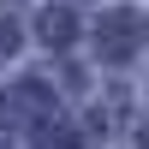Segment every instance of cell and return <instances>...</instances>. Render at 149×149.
I'll return each instance as SVG.
<instances>
[{
    "instance_id": "1",
    "label": "cell",
    "mask_w": 149,
    "mask_h": 149,
    "mask_svg": "<svg viewBox=\"0 0 149 149\" xmlns=\"http://www.w3.org/2000/svg\"><path fill=\"white\" fill-rule=\"evenodd\" d=\"M48 113H54V90H48V84H12V90L0 95V125H12V131L42 125Z\"/></svg>"
},
{
    "instance_id": "2",
    "label": "cell",
    "mask_w": 149,
    "mask_h": 149,
    "mask_svg": "<svg viewBox=\"0 0 149 149\" xmlns=\"http://www.w3.org/2000/svg\"><path fill=\"white\" fill-rule=\"evenodd\" d=\"M95 36H102L95 48H102L107 60H125L131 48H137V36H143V18L119 6V12H107V18H102V30H95Z\"/></svg>"
},
{
    "instance_id": "3",
    "label": "cell",
    "mask_w": 149,
    "mask_h": 149,
    "mask_svg": "<svg viewBox=\"0 0 149 149\" xmlns=\"http://www.w3.org/2000/svg\"><path fill=\"white\" fill-rule=\"evenodd\" d=\"M36 30H42L54 48H66V36L78 30V24H72V12H42V18H36Z\"/></svg>"
},
{
    "instance_id": "4",
    "label": "cell",
    "mask_w": 149,
    "mask_h": 149,
    "mask_svg": "<svg viewBox=\"0 0 149 149\" xmlns=\"http://www.w3.org/2000/svg\"><path fill=\"white\" fill-rule=\"evenodd\" d=\"M36 149H84V137L66 131V125H42L36 131Z\"/></svg>"
},
{
    "instance_id": "5",
    "label": "cell",
    "mask_w": 149,
    "mask_h": 149,
    "mask_svg": "<svg viewBox=\"0 0 149 149\" xmlns=\"http://www.w3.org/2000/svg\"><path fill=\"white\" fill-rule=\"evenodd\" d=\"M12 54H18V24L0 18V60H12Z\"/></svg>"
},
{
    "instance_id": "6",
    "label": "cell",
    "mask_w": 149,
    "mask_h": 149,
    "mask_svg": "<svg viewBox=\"0 0 149 149\" xmlns=\"http://www.w3.org/2000/svg\"><path fill=\"white\" fill-rule=\"evenodd\" d=\"M143 149H149V131H143Z\"/></svg>"
}]
</instances>
